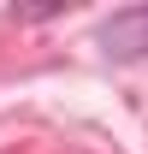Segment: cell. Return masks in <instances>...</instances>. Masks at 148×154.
Listing matches in <instances>:
<instances>
[{
  "label": "cell",
  "mask_w": 148,
  "mask_h": 154,
  "mask_svg": "<svg viewBox=\"0 0 148 154\" xmlns=\"http://www.w3.org/2000/svg\"><path fill=\"white\" fill-rule=\"evenodd\" d=\"M101 48L113 65H148V6H125L101 24Z\"/></svg>",
  "instance_id": "obj_1"
}]
</instances>
